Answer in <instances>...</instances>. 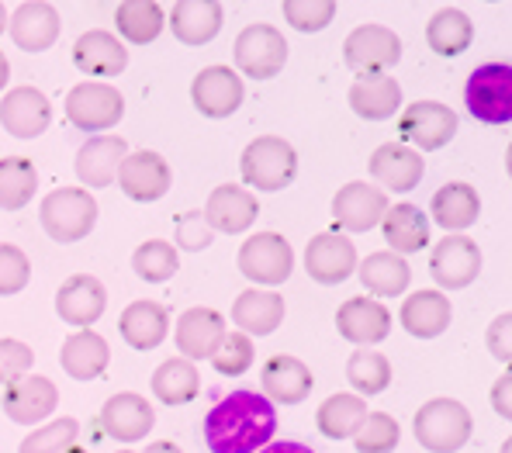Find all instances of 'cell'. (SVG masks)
Wrapping results in <instances>:
<instances>
[{"label":"cell","mask_w":512,"mask_h":453,"mask_svg":"<svg viewBox=\"0 0 512 453\" xmlns=\"http://www.w3.org/2000/svg\"><path fill=\"white\" fill-rule=\"evenodd\" d=\"M381 232H384V243L391 246L395 256H412V253H423V249L433 243L429 239V218L423 208L416 205H388L381 218Z\"/></svg>","instance_id":"31"},{"label":"cell","mask_w":512,"mask_h":453,"mask_svg":"<svg viewBox=\"0 0 512 453\" xmlns=\"http://www.w3.org/2000/svg\"><path fill=\"white\" fill-rule=\"evenodd\" d=\"M39 191V170L28 156L0 160V211H21Z\"/></svg>","instance_id":"41"},{"label":"cell","mask_w":512,"mask_h":453,"mask_svg":"<svg viewBox=\"0 0 512 453\" xmlns=\"http://www.w3.org/2000/svg\"><path fill=\"white\" fill-rule=\"evenodd\" d=\"M343 59L357 77H374V73L398 66V59H402V39L384 25H360L346 35Z\"/></svg>","instance_id":"10"},{"label":"cell","mask_w":512,"mask_h":453,"mask_svg":"<svg viewBox=\"0 0 512 453\" xmlns=\"http://www.w3.org/2000/svg\"><path fill=\"white\" fill-rule=\"evenodd\" d=\"M42 229L56 243H80L97 225V201L87 187H56L42 201Z\"/></svg>","instance_id":"4"},{"label":"cell","mask_w":512,"mask_h":453,"mask_svg":"<svg viewBox=\"0 0 512 453\" xmlns=\"http://www.w3.org/2000/svg\"><path fill=\"white\" fill-rule=\"evenodd\" d=\"M481 249L468 236H447L433 246L429 256V277L440 291H461L478 281Z\"/></svg>","instance_id":"11"},{"label":"cell","mask_w":512,"mask_h":453,"mask_svg":"<svg viewBox=\"0 0 512 453\" xmlns=\"http://www.w3.org/2000/svg\"><path fill=\"white\" fill-rule=\"evenodd\" d=\"M108 308V291L94 274H73L56 291V315L70 326L90 329Z\"/></svg>","instance_id":"17"},{"label":"cell","mask_w":512,"mask_h":453,"mask_svg":"<svg viewBox=\"0 0 512 453\" xmlns=\"http://www.w3.org/2000/svg\"><path fill=\"white\" fill-rule=\"evenodd\" d=\"M256 215H260V201H256L253 194L239 184L215 187V191L208 194L205 211H201V218H205L208 229L225 232V236H239V232H246L256 222Z\"/></svg>","instance_id":"19"},{"label":"cell","mask_w":512,"mask_h":453,"mask_svg":"<svg viewBox=\"0 0 512 453\" xmlns=\"http://www.w3.org/2000/svg\"><path fill=\"white\" fill-rule=\"evenodd\" d=\"M73 66L87 77H118L128 66V49L111 32H84L73 42Z\"/></svg>","instance_id":"29"},{"label":"cell","mask_w":512,"mask_h":453,"mask_svg":"<svg viewBox=\"0 0 512 453\" xmlns=\"http://www.w3.org/2000/svg\"><path fill=\"white\" fill-rule=\"evenodd\" d=\"M474 419L457 398H429L412 419V433L429 453H457L471 440Z\"/></svg>","instance_id":"3"},{"label":"cell","mask_w":512,"mask_h":453,"mask_svg":"<svg viewBox=\"0 0 512 453\" xmlns=\"http://www.w3.org/2000/svg\"><path fill=\"white\" fill-rule=\"evenodd\" d=\"M260 384H263V398H267L270 405H298L312 395L315 377L298 357L277 353V357H270L267 364H263Z\"/></svg>","instance_id":"22"},{"label":"cell","mask_w":512,"mask_h":453,"mask_svg":"<svg viewBox=\"0 0 512 453\" xmlns=\"http://www.w3.org/2000/svg\"><path fill=\"white\" fill-rule=\"evenodd\" d=\"M350 108L364 122H384V118L398 115V108H402V87L388 73L357 77V83L350 87Z\"/></svg>","instance_id":"34"},{"label":"cell","mask_w":512,"mask_h":453,"mask_svg":"<svg viewBox=\"0 0 512 453\" xmlns=\"http://www.w3.org/2000/svg\"><path fill=\"white\" fill-rule=\"evenodd\" d=\"M232 322L246 336H270L284 322V298L267 288H246L232 305Z\"/></svg>","instance_id":"33"},{"label":"cell","mask_w":512,"mask_h":453,"mask_svg":"<svg viewBox=\"0 0 512 453\" xmlns=\"http://www.w3.org/2000/svg\"><path fill=\"white\" fill-rule=\"evenodd\" d=\"M398 440H402V426H398L395 415L367 412L364 426L353 436V447H357V453H395Z\"/></svg>","instance_id":"44"},{"label":"cell","mask_w":512,"mask_h":453,"mask_svg":"<svg viewBox=\"0 0 512 453\" xmlns=\"http://www.w3.org/2000/svg\"><path fill=\"white\" fill-rule=\"evenodd\" d=\"M284 21H288L295 32H322L326 25H333L336 4L333 0H284Z\"/></svg>","instance_id":"47"},{"label":"cell","mask_w":512,"mask_h":453,"mask_svg":"<svg viewBox=\"0 0 512 453\" xmlns=\"http://www.w3.org/2000/svg\"><path fill=\"white\" fill-rule=\"evenodd\" d=\"M461 118L454 108L440 101H416L398 115V135H402V146H416L423 153H436L447 142H454Z\"/></svg>","instance_id":"7"},{"label":"cell","mask_w":512,"mask_h":453,"mask_svg":"<svg viewBox=\"0 0 512 453\" xmlns=\"http://www.w3.org/2000/svg\"><path fill=\"white\" fill-rule=\"evenodd\" d=\"M4 32H7V7L0 4V35H4Z\"/></svg>","instance_id":"56"},{"label":"cell","mask_w":512,"mask_h":453,"mask_svg":"<svg viewBox=\"0 0 512 453\" xmlns=\"http://www.w3.org/2000/svg\"><path fill=\"white\" fill-rule=\"evenodd\" d=\"M52 122V104L39 87H14L0 101V125L14 139H39Z\"/></svg>","instance_id":"18"},{"label":"cell","mask_w":512,"mask_h":453,"mask_svg":"<svg viewBox=\"0 0 512 453\" xmlns=\"http://www.w3.org/2000/svg\"><path fill=\"white\" fill-rule=\"evenodd\" d=\"M236 263L246 281L263 284L270 291L291 277V270H295V249H291V243L281 232H256V236H250L239 246Z\"/></svg>","instance_id":"6"},{"label":"cell","mask_w":512,"mask_h":453,"mask_svg":"<svg viewBox=\"0 0 512 453\" xmlns=\"http://www.w3.org/2000/svg\"><path fill=\"white\" fill-rule=\"evenodd\" d=\"M167 25V11L156 0H125L115 11V28L128 45H149Z\"/></svg>","instance_id":"40"},{"label":"cell","mask_w":512,"mask_h":453,"mask_svg":"<svg viewBox=\"0 0 512 453\" xmlns=\"http://www.w3.org/2000/svg\"><path fill=\"white\" fill-rule=\"evenodd\" d=\"M77 436H80L77 419L63 415V419H52L35 429V433H28L21 440V453H66L77 443Z\"/></svg>","instance_id":"45"},{"label":"cell","mask_w":512,"mask_h":453,"mask_svg":"<svg viewBox=\"0 0 512 453\" xmlns=\"http://www.w3.org/2000/svg\"><path fill=\"white\" fill-rule=\"evenodd\" d=\"M167 25L180 45L198 49V45H208L222 32L225 11L218 0H177L167 14Z\"/></svg>","instance_id":"21"},{"label":"cell","mask_w":512,"mask_h":453,"mask_svg":"<svg viewBox=\"0 0 512 453\" xmlns=\"http://www.w3.org/2000/svg\"><path fill=\"white\" fill-rule=\"evenodd\" d=\"M253 357H256V346L253 339L246 336V332H225L222 343H218V350L212 353V364L218 374L225 377H239L246 374L253 367Z\"/></svg>","instance_id":"46"},{"label":"cell","mask_w":512,"mask_h":453,"mask_svg":"<svg viewBox=\"0 0 512 453\" xmlns=\"http://www.w3.org/2000/svg\"><path fill=\"white\" fill-rule=\"evenodd\" d=\"M149 388H153L160 405H187L201 395V374L191 360L170 357L156 367L153 377H149Z\"/></svg>","instance_id":"37"},{"label":"cell","mask_w":512,"mask_h":453,"mask_svg":"<svg viewBox=\"0 0 512 453\" xmlns=\"http://www.w3.org/2000/svg\"><path fill=\"white\" fill-rule=\"evenodd\" d=\"M336 329H340L346 343L374 346L391 332V312L378 298H350L336 312Z\"/></svg>","instance_id":"27"},{"label":"cell","mask_w":512,"mask_h":453,"mask_svg":"<svg viewBox=\"0 0 512 453\" xmlns=\"http://www.w3.org/2000/svg\"><path fill=\"white\" fill-rule=\"evenodd\" d=\"M509 371L499 377V381H495V388H492V405H495V412L502 415V419H509L512 415V405H509Z\"/></svg>","instance_id":"52"},{"label":"cell","mask_w":512,"mask_h":453,"mask_svg":"<svg viewBox=\"0 0 512 453\" xmlns=\"http://www.w3.org/2000/svg\"><path fill=\"white\" fill-rule=\"evenodd\" d=\"M97 426H101L104 436H111V440H118V443H139L153 433L156 412L142 395L122 391V395H111L108 402H104L101 415H97Z\"/></svg>","instance_id":"16"},{"label":"cell","mask_w":512,"mask_h":453,"mask_svg":"<svg viewBox=\"0 0 512 453\" xmlns=\"http://www.w3.org/2000/svg\"><path fill=\"white\" fill-rule=\"evenodd\" d=\"M59 405V388L42 374H25L11 381L0 395V409L18 426H39Z\"/></svg>","instance_id":"13"},{"label":"cell","mask_w":512,"mask_h":453,"mask_svg":"<svg viewBox=\"0 0 512 453\" xmlns=\"http://www.w3.org/2000/svg\"><path fill=\"white\" fill-rule=\"evenodd\" d=\"M509 322H512V315L506 312V315H499V319L488 326V350H492V357L495 360H502V364H509Z\"/></svg>","instance_id":"51"},{"label":"cell","mask_w":512,"mask_h":453,"mask_svg":"<svg viewBox=\"0 0 512 453\" xmlns=\"http://www.w3.org/2000/svg\"><path fill=\"white\" fill-rule=\"evenodd\" d=\"M398 319H402V326L409 336L436 339L447 332L450 319H454V308H450V298L443 291L426 288V291H412L409 298L402 301Z\"/></svg>","instance_id":"28"},{"label":"cell","mask_w":512,"mask_h":453,"mask_svg":"<svg viewBox=\"0 0 512 453\" xmlns=\"http://www.w3.org/2000/svg\"><path fill=\"white\" fill-rule=\"evenodd\" d=\"M367 402L360 395H350V391H340V395H329L326 402L315 412V426L326 440H350L357 436V429L364 426L367 419Z\"/></svg>","instance_id":"38"},{"label":"cell","mask_w":512,"mask_h":453,"mask_svg":"<svg viewBox=\"0 0 512 453\" xmlns=\"http://www.w3.org/2000/svg\"><path fill=\"white\" fill-rule=\"evenodd\" d=\"M177 243L184 249H205L208 243H212V229L205 225V218L201 215H187L177 222Z\"/></svg>","instance_id":"50"},{"label":"cell","mask_w":512,"mask_h":453,"mask_svg":"<svg viewBox=\"0 0 512 453\" xmlns=\"http://www.w3.org/2000/svg\"><path fill=\"white\" fill-rule=\"evenodd\" d=\"M125 156H128V142L122 139V135H108V132L94 135V139L84 142V146H80V153H77L80 184L94 187V191L115 184Z\"/></svg>","instance_id":"25"},{"label":"cell","mask_w":512,"mask_h":453,"mask_svg":"<svg viewBox=\"0 0 512 453\" xmlns=\"http://www.w3.org/2000/svg\"><path fill=\"white\" fill-rule=\"evenodd\" d=\"M118 453H135V450H118Z\"/></svg>","instance_id":"58"},{"label":"cell","mask_w":512,"mask_h":453,"mask_svg":"<svg viewBox=\"0 0 512 453\" xmlns=\"http://www.w3.org/2000/svg\"><path fill=\"white\" fill-rule=\"evenodd\" d=\"M66 453H90V450H87V447H80V443H73V447L66 450Z\"/></svg>","instance_id":"57"},{"label":"cell","mask_w":512,"mask_h":453,"mask_svg":"<svg viewBox=\"0 0 512 453\" xmlns=\"http://www.w3.org/2000/svg\"><path fill=\"white\" fill-rule=\"evenodd\" d=\"M7 80H11V63H7V56L0 52V90L7 87Z\"/></svg>","instance_id":"55"},{"label":"cell","mask_w":512,"mask_h":453,"mask_svg":"<svg viewBox=\"0 0 512 453\" xmlns=\"http://www.w3.org/2000/svg\"><path fill=\"white\" fill-rule=\"evenodd\" d=\"M474 42V21L461 7H443L426 21V45L443 59H454L468 52Z\"/></svg>","instance_id":"36"},{"label":"cell","mask_w":512,"mask_h":453,"mask_svg":"<svg viewBox=\"0 0 512 453\" xmlns=\"http://www.w3.org/2000/svg\"><path fill=\"white\" fill-rule=\"evenodd\" d=\"M118 332L132 350H156L170 332V312L156 301H132L118 319Z\"/></svg>","instance_id":"35"},{"label":"cell","mask_w":512,"mask_h":453,"mask_svg":"<svg viewBox=\"0 0 512 453\" xmlns=\"http://www.w3.org/2000/svg\"><path fill=\"white\" fill-rule=\"evenodd\" d=\"M28 281H32V263H28L25 249L0 243V298L25 291Z\"/></svg>","instance_id":"48"},{"label":"cell","mask_w":512,"mask_h":453,"mask_svg":"<svg viewBox=\"0 0 512 453\" xmlns=\"http://www.w3.org/2000/svg\"><path fill=\"white\" fill-rule=\"evenodd\" d=\"M256 453H315L312 447H305V443H291V440H281V443H267L263 450Z\"/></svg>","instance_id":"53"},{"label":"cell","mask_w":512,"mask_h":453,"mask_svg":"<svg viewBox=\"0 0 512 453\" xmlns=\"http://www.w3.org/2000/svg\"><path fill=\"white\" fill-rule=\"evenodd\" d=\"M225 319L215 312V308H187L184 315L177 319V350L184 360H212V353L218 350L225 336Z\"/></svg>","instance_id":"26"},{"label":"cell","mask_w":512,"mask_h":453,"mask_svg":"<svg viewBox=\"0 0 512 453\" xmlns=\"http://www.w3.org/2000/svg\"><path fill=\"white\" fill-rule=\"evenodd\" d=\"M346 377H350V388L360 398H374L381 391H388L391 384V364L388 357L378 350H357L346 364Z\"/></svg>","instance_id":"42"},{"label":"cell","mask_w":512,"mask_h":453,"mask_svg":"<svg viewBox=\"0 0 512 453\" xmlns=\"http://www.w3.org/2000/svg\"><path fill=\"white\" fill-rule=\"evenodd\" d=\"M384 211H388V198L381 187L360 184V180L343 184L333 198V218L346 232H371L384 218Z\"/></svg>","instance_id":"20"},{"label":"cell","mask_w":512,"mask_h":453,"mask_svg":"<svg viewBox=\"0 0 512 453\" xmlns=\"http://www.w3.org/2000/svg\"><path fill=\"white\" fill-rule=\"evenodd\" d=\"M66 118L80 132L104 135V128H115L125 118V97L108 83L84 80L66 94Z\"/></svg>","instance_id":"8"},{"label":"cell","mask_w":512,"mask_h":453,"mask_svg":"<svg viewBox=\"0 0 512 453\" xmlns=\"http://www.w3.org/2000/svg\"><path fill=\"white\" fill-rule=\"evenodd\" d=\"M429 208H433V222L440 225V229H447L450 236H461L464 229H471V225L478 222L481 198L471 184L450 180V184H443L440 191L433 194Z\"/></svg>","instance_id":"32"},{"label":"cell","mask_w":512,"mask_h":453,"mask_svg":"<svg viewBox=\"0 0 512 453\" xmlns=\"http://www.w3.org/2000/svg\"><path fill=\"white\" fill-rule=\"evenodd\" d=\"M360 284L378 298H398L412 281V267L395 253H371L364 263H357Z\"/></svg>","instance_id":"39"},{"label":"cell","mask_w":512,"mask_h":453,"mask_svg":"<svg viewBox=\"0 0 512 453\" xmlns=\"http://www.w3.org/2000/svg\"><path fill=\"white\" fill-rule=\"evenodd\" d=\"M239 173H243V184L256 187V191L277 194L288 184H295L298 153L281 135H260L239 156Z\"/></svg>","instance_id":"2"},{"label":"cell","mask_w":512,"mask_h":453,"mask_svg":"<svg viewBox=\"0 0 512 453\" xmlns=\"http://www.w3.org/2000/svg\"><path fill=\"white\" fill-rule=\"evenodd\" d=\"M146 453H184V450H180L173 440H156V443H149Z\"/></svg>","instance_id":"54"},{"label":"cell","mask_w":512,"mask_h":453,"mask_svg":"<svg viewBox=\"0 0 512 453\" xmlns=\"http://www.w3.org/2000/svg\"><path fill=\"white\" fill-rule=\"evenodd\" d=\"M464 104L481 125L512 122V66L485 63L464 83Z\"/></svg>","instance_id":"5"},{"label":"cell","mask_w":512,"mask_h":453,"mask_svg":"<svg viewBox=\"0 0 512 453\" xmlns=\"http://www.w3.org/2000/svg\"><path fill=\"white\" fill-rule=\"evenodd\" d=\"M239 73L253 80H274L288 63V42L274 25H246L232 45Z\"/></svg>","instance_id":"9"},{"label":"cell","mask_w":512,"mask_h":453,"mask_svg":"<svg viewBox=\"0 0 512 453\" xmlns=\"http://www.w3.org/2000/svg\"><path fill=\"white\" fill-rule=\"evenodd\" d=\"M367 170H371V177L378 180L381 187L405 194V191H412V187H419V180H423V173H426V163L416 149L402 146V142H384V146H378L371 153Z\"/></svg>","instance_id":"23"},{"label":"cell","mask_w":512,"mask_h":453,"mask_svg":"<svg viewBox=\"0 0 512 453\" xmlns=\"http://www.w3.org/2000/svg\"><path fill=\"white\" fill-rule=\"evenodd\" d=\"M191 101L205 118H229L243 108V77L232 66H205L191 83Z\"/></svg>","instance_id":"14"},{"label":"cell","mask_w":512,"mask_h":453,"mask_svg":"<svg viewBox=\"0 0 512 453\" xmlns=\"http://www.w3.org/2000/svg\"><path fill=\"white\" fill-rule=\"evenodd\" d=\"M305 270L315 284L336 288L350 281V274L357 270V246L343 232H319L305 246Z\"/></svg>","instance_id":"12"},{"label":"cell","mask_w":512,"mask_h":453,"mask_svg":"<svg viewBox=\"0 0 512 453\" xmlns=\"http://www.w3.org/2000/svg\"><path fill=\"white\" fill-rule=\"evenodd\" d=\"M132 270L146 284H163L180 270V256L167 239H149L132 253Z\"/></svg>","instance_id":"43"},{"label":"cell","mask_w":512,"mask_h":453,"mask_svg":"<svg viewBox=\"0 0 512 453\" xmlns=\"http://www.w3.org/2000/svg\"><path fill=\"white\" fill-rule=\"evenodd\" d=\"M7 32L21 52H45L59 39V14L45 0H28L14 14H7Z\"/></svg>","instance_id":"24"},{"label":"cell","mask_w":512,"mask_h":453,"mask_svg":"<svg viewBox=\"0 0 512 453\" xmlns=\"http://www.w3.org/2000/svg\"><path fill=\"white\" fill-rule=\"evenodd\" d=\"M59 364L63 371L73 377V381H94L108 371L111 364V346L101 332L94 329H80V332H70L59 350Z\"/></svg>","instance_id":"30"},{"label":"cell","mask_w":512,"mask_h":453,"mask_svg":"<svg viewBox=\"0 0 512 453\" xmlns=\"http://www.w3.org/2000/svg\"><path fill=\"white\" fill-rule=\"evenodd\" d=\"M277 433V412L256 391H232L205 415V443L212 453H256Z\"/></svg>","instance_id":"1"},{"label":"cell","mask_w":512,"mask_h":453,"mask_svg":"<svg viewBox=\"0 0 512 453\" xmlns=\"http://www.w3.org/2000/svg\"><path fill=\"white\" fill-rule=\"evenodd\" d=\"M115 184L125 191V198L139 201V205H153V201H160L163 194L170 191L173 173H170V163L163 160L160 153H153V149H139V153L125 156Z\"/></svg>","instance_id":"15"},{"label":"cell","mask_w":512,"mask_h":453,"mask_svg":"<svg viewBox=\"0 0 512 453\" xmlns=\"http://www.w3.org/2000/svg\"><path fill=\"white\" fill-rule=\"evenodd\" d=\"M35 364V353L28 343H21V339H0V384H11L18 381V377H25L32 371Z\"/></svg>","instance_id":"49"}]
</instances>
